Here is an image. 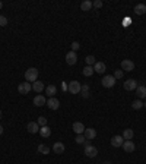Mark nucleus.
<instances>
[{
  "mask_svg": "<svg viewBox=\"0 0 146 164\" xmlns=\"http://www.w3.org/2000/svg\"><path fill=\"white\" fill-rule=\"evenodd\" d=\"M123 149L126 151V152H133V151L136 149V147H134L133 141H124V144H123Z\"/></svg>",
  "mask_w": 146,
  "mask_h": 164,
  "instance_id": "obj_17",
  "label": "nucleus"
},
{
  "mask_svg": "<svg viewBox=\"0 0 146 164\" xmlns=\"http://www.w3.org/2000/svg\"><path fill=\"white\" fill-rule=\"evenodd\" d=\"M133 69H134V63H133V62H131V60H123V62H121V70H126V72H131V70H133Z\"/></svg>",
  "mask_w": 146,
  "mask_h": 164,
  "instance_id": "obj_9",
  "label": "nucleus"
},
{
  "mask_svg": "<svg viewBox=\"0 0 146 164\" xmlns=\"http://www.w3.org/2000/svg\"><path fill=\"white\" fill-rule=\"evenodd\" d=\"M134 13H136V15H145L146 13V5H143V3L136 5V6H134Z\"/></svg>",
  "mask_w": 146,
  "mask_h": 164,
  "instance_id": "obj_18",
  "label": "nucleus"
},
{
  "mask_svg": "<svg viewBox=\"0 0 146 164\" xmlns=\"http://www.w3.org/2000/svg\"><path fill=\"white\" fill-rule=\"evenodd\" d=\"M47 107H48L50 110H57L58 107H60V101H58L57 98L51 97L47 100Z\"/></svg>",
  "mask_w": 146,
  "mask_h": 164,
  "instance_id": "obj_8",
  "label": "nucleus"
},
{
  "mask_svg": "<svg viewBox=\"0 0 146 164\" xmlns=\"http://www.w3.org/2000/svg\"><path fill=\"white\" fill-rule=\"evenodd\" d=\"M36 123H38V126H40V127H43V126H47V119H45V117H43V116H41V117H38V122H36Z\"/></svg>",
  "mask_w": 146,
  "mask_h": 164,
  "instance_id": "obj_30",
  "label": "nucleus"
},
{
  "mask_svg": "<svg viewBox=\"0 0 146 164\" xmlns=\"http://www.w3.org/2000/svg\"><path fill=\"white\" fill-rule=\"evenodd\" d=\"M3 8V3H2V2H0V9Z\"/></svg>",
  "mask_w": 146,
  "mask_h": 164,
  "instance_id": "obj_38",
  "label": "nucleus"
},
{
  "mask_svg": "<svg viewBox=\"0 0 146 164\" xmlns=\"http://www.w3.org/2000/svg\"><path fill=\"white\" fill-rule=\"evenodd\" d=\"M3 134V126H2V125H0V135Z\"/></svg>",
  "mask_w": 146,
  "mask_h": 164,
  "instance_id": "obj_36",
  "label": "nucleus"
},
{
  "mask_svg": "<svg viewBox=\"0 0 146 164\" xmlns=\"http://www.w3.org/2000/svg\"><path fill=\"white\" fill-rule=\"evenodd\" d=\"M136 88H137V82L134 79H127L124 82V90L126 91H134Z\"/></svg>",
  "mask_w": 146,
  "mask_h": 164,
  "instance_id": "obj_10",
  "label": "nucleus"
},
{
  "mask_svg": "<svg viewBox=\"0 0 146 164\" xmlns=\"http://www.w3.org/2000/svg\"><path fill=\"white\" fill-rule=\"evenodd\" d=\"M123 144H124V138L123 136H120V135H116V136H113V138H111V145H113V147H116V148L123 147Z\"/></svg>",
  "mask_w": 146,
  "mask_h": 164,
  "instance_id": "obj_6",
  "label": "nucleus"
},
{
  "mask_svg": "<svg viewBox=\"0 0 146 164\" xmlns=\"http://www.w3.org/2000/svg\"><path fill=\"white\" fill-rule=\"evenodd\" d=\"M95 63H96V59H95L92 54L86 56V66H94Z\"/></svg>",
  "mask_w": 146,
  "mask_h": 164,
  "instance_id": "obj_29",
  "label": "nucleus"
},
{
  "mask_svg": "<svg viewBox=\"0 0 146 164\" xmlns=\"http://www.w3.org/2000/svg\"><path fill=\"white\" fill-rule=\"evenodd\" d=\"M123 75H124V72L118 69V70H116V72H114V75H113V76H114L116 79H121V78H123Z\"/></svg>",
  "mask_w": 146,
  "mask_h": 164,
  "instance_id": "obj_32",
  "label": "nucleus"
},
{
  "mask_svg": "<svg viewBox=\"0 0 146 164\" xmlns=\"http://www.w3.org/2000/svg\"><path fill=\"white\" fill-rule=\"evenodd\" d=\"M25 79L28 82H35L38 81V69L36 67H29L25 72Z\"/></svg>",
  "mask_w": 146,
  "mask_h": 164,
  "instance_id": "obj_1",
  "label": "nucleus"
},
{
  "mask_svg": "<svg viewBox=\"0 0 146 164\" xmlns=\"http://www.w3.org/2000/svg\"><path fill=\"white\" fill-rule=\"evenodd\" d=\"M80 48V44L78 41H73L72 43V52H76V50H79Z\"/></svg>",
  "mask_w": 146,
  "mask_h": 164,
  "instance_id": "obj_35",
  "label": "nucleus"
},
{
  "mask_svg": "<svg viewBox=\"0 0 146 164\" xmlns=\"http://www.w3.org/2000/svg\"><path fill=\"white\" fill-rule=\"evenodd\" d=\"M136 95H137V100H142V98H146V87L143 85H137L136 88Z\"/></svg>",
  "mask_w": 146,
  "mask_h": 164,
  "instance_id": "obj_14",
  "label": "nucleus"
},
{
  "mask_svg": "<svg viewBox=\"0 0 146 164\" xmlns=\"http://www.w3.org/2000/svg\"><path fill=\"white\" fill-rule=\"evenodd\" d=\"M143 107V101L142 100H134L133 103H131V109L133 110H140Z\"/></svg>",
  "mask_w": 146,
  "mask_h": 164,
  "instance_id": "obj_27",
  "label": "nucleus"
},
{
  "mask_svg": "<svg viewBox=\"0 0 146 164\" xmlns=\"http://www.w3.org/2000/svg\"><path fill=\"white\" fill-rule=\"evenodd\" d=\"M45 92H47V95L48 97H54L56 95V92H57V88H56V85H48L47 88H45Z\"/></svg>",
  "mask_w": 146,
  "mask_h": 164,
  "instance_id": "obj_22",
  "label": "nucleus"
},
{
  "mask_svg": "<svg viewBox=\"0 0 146 164\" xmlns=\"http://www.w3.org/2000/svg\"><path fill=\"white\" fill-rule=\"evenodd\" d=\"M76 62H78L76 52H69L67 54H66V63H67V65L73 66V65H76Z\"/></svg>",
  "mask_w": 146,
  "mask_h": 164,
  "instance_id": "obj_5",
  "label": "nucleus"
},
{
  "mask_svg": "<svg viewBox=\"0 0 146 164\" xmlns=\"http://www.w3.org/2000/svg\"><path fill=\"white\" fill-rule=\"evenodd\" d=\"M38 152H41V154H48V152H50V148H48L47 145H44V144H40V145H38Z\"/></svg>",
  "mask_w": 146,
  "mask_h": 164,
  "instance_id": "obj_28",
  "label": "nucleus"
},
{
  "mask_svg": "<svg viewBox=\"0 0 146 164\" xmlns=\"http://www.w3.org/2000/svg\"><path fill=\"white\" fill-rule=\"evenodd\" d=\"M64 149H66V147H64L63 142H56V144L53 145V151H54L56 154H63Z\"/></svg>",
  "mask_w": 146,
  "mask_h": 164,
  "instance_id": "obj_15",
  "label": "nucleus"
},
{
  "mask_svg": "<svg viewBox=\"0 0 146 164\" xmlns=\"http://www.w3.org/2000/svg\"><path fill=\"white\" fill-rule=\"evenodd\" d=\"M83 135H85V138H86V139L92 141V139L96 138V130H95L94 127H86V129H85V132H83Z\"/></svg>",
  "mask_w": 146,
  "mask_h": 164,
  "instance_id": "obj_11",
  "label": "nucleus"
},
{
  "mask_svg": "<svg viewBox=\"0 0 146 164\" xmlns=\"http://www.w3.org/2000/svg\"><path fill=\"white\" fill-rule=\"evenodd\" d=\"M85 155L89 157V158H94V157L98 155V149L95 148L94 145H88V147H85Z\"/></svg>",
  "mask_w": 146,
  "mask_h": 164,
  "instance_id": "obj_7",
  "label": "nucleus"
},
{
  "mask_svg": "<svg viewBox=\"0 0 146 164\" xmlns=\"http://www.w3.org/2000/svg\"><path fill=\"white\" fill-rule=\"evenodd\" d=\"M133 136H134L133 129H124V132H123L124 141H131V139H133Z\"/></svg>",
  "mask_w": 146,
  "mask_h": 164,
  "instance_id": "obj_20",
  "label": "nucleus"
},
{
  "mask_svg": "<svg viewBox=\"0 0 146 164\" xmlns=\"http://www.w3.org/2000/svg\"><path fill=\"white\" fill-rule=\"evenodd\" d=\"M143 107H145V109H146V101H145V104H143Z\"/></svg>",
  "mask_w": 146,
  "mask_h": 164,
  "instance_id": "obj_40",
  "label": "nucleus"
},
{
  "mask_svg": "<svg viewBox=\"0 0 146 164\" xmlns=\"http://www.w3.org/2000/svg\"><path fill=\"white\" fill-rule=\"evenodd\" d=\"M40 135L43 136V138H48L51 135V129L48 126H43V127H40Z\"/></svg>",
  "mask_w": 146,
  "mask_h": 164,
  "instance_id": "obj_23",
  "label": "nucleus"
},
{
  "mask_svg": "<svg viewBox=\"0 0 146 164\" xmlns=\"http://www.w3.org/2000/svg\"><path fill=\"white\" fill-rule=\"evenodd\" d=\"M2 117H3V114H2V110H0V120H2Z\"/></svg>",
  "mask_w": 146,
  "mask_h": 164,
  "instance_id": "obj_37",
  "label": "nucleus"
},
{
  "mask_svg": "<svg viewBox=\"0 0 146 164\" xmlns=\"http://www.w3.org/2000/svg\"><path fill=\"white\" fill-rule=\"evenodd\" d=\"M102 87L104 88H113L114 85H116V78L113 76V75H105L104 78H102Z\"/></svg>",
  "mask_w": 146,
  "mask_h": 164,
  "instance_id": "obj_2",
  "label": "nucleus"
},
{
  "mask_svg": "<svg viewBox=\"0 0 146 164\" xmlns=\"http://www.w3.org/2000/svg\"><path fill=\"white\" fill-rule=\"evenodd\" d=\"M32 90L35 91V92H41V91L44 90V84L43 82H40V81H35V82H32Z\"/></svg>",
  "mask_w": 146,
  "mask_h": 164,
  "instance_id": "obj_21",
  "label": "nucleus"
},
{
  "mask_svg": "<svg viewBox=\"0 0 146 164\" xmlns=\"http://www.w3.org/2000/svg\"><path fill=\"white\" fill-rule=\"evenodd\" d=\"M82 73H83V76H92V75L95 73L94 66H85L83 70H82Z\"/></svg>",
  "mask_w": 146,
  "mask_h": 164,
  "instance_id": "obj_25",
  "label": "nucleus"
},
{
  "mask_svg": "<svg viewBox=\"0 0 146 164\" xmlns=\"http://www.w3.org/2000/svg\"><path fill=\"white\" fill-rule=\"evenodd\" d=\"M94 70L96 73H104L105 72V63H102V62H96L94 65Z\"/></svg>",
  "mask_w": 146,
  "mask_h": 164,
  "instance_id": "obj_19",
  "label": "nucleus"
},
{
  "mask_svg": "<svg viewBox=\"0 0 146 164\" xmlns=\"http://www.w3.org/2000/svg\"><path fill=\"white\" fill-rule=\"evenodd\" d=\"M75 141L78 142V144H85V141H86V138H85V135L82 134V135H78Z\"/></svg>",
  "mask_w": 146,
  "mask_h": 164,
  "instance_id": "obj_31",
  "label": "nucleus"
},
{
  "mask_svg": "<svg viewBox=\"0 0 146 164\" xmlns=\"http://www.w3.org/2000/svg\"><path fill=\"white\" fill-rule=\"evenodd\" d=\"M80 85L78 81H72L69 82V85H67V90H69V92H72V94H79L80 92Z\"/></svg>",
  "mask_w": 146,
  "mask_h": 164,
  "instance_id": "obj_3",
  "label": "nucleus"
},
{
  "mask_svg": "<svg viewBox=\"0 0 146 164\" xmlns=\"http://www.w3.org/2000/svg\"><path fill=\"white\" fill-rule=\"evenodd\" d=\"M6 25H7V18L0 15V27H6Z\"/></svg>",
  "mask_w": 146,
  "mask_h": 164,
  "instance_id": "obj_33",
  "label": "nucleus"
},
{
  "mask_svg": "<svg viewBox=\"0 0 146 164\" xmlns=\"http://www.w3.org/2000/svg\"><path fill=\"white\" fill-rule=\"evenodd\" d=\"M26 129H28L29 134H38L40 132V126H38L36 122H29L28 125H26Z\"/></svg>",
  "mask_w": 146,
  "mask_h": 164,
  "instance_id": "obj_13",
  "label": "nucleus"
},
{
  "mask_svg": "<svg viewBox=\"0 0 146 164\" xmlns=\"http://www.w3.org/2000/svg\"><path fill=\"white\" fill-rule=\"evenodd\" d=\"M80 92H82V97L83 98L89 97V85H88V84L82 85V87H80Z\"/></svg>",
  "mask_w": 146,
  "mask_h": 164,
  "instance_id": "obj_26",
  "label": "nucleus"
},
{
  "mask_svg": "<svg viewBox=\"0 0 146 164\" xmlns=\"http://www.w3.org/2000/svg\"><path fill=\"white\" fill-rule=\"evenodd\" d=\"M102 5H104V3H102V0H95L94 3H92V6H94V8H96V9L102 8Z\"/></svg>",
  "mask_w": 146,
  "mask_h": 164,
  "instance_id": "obj_34",
  "label": "nucleus"
},
{
  "mask_svg": "<svg viewBox=\"0 0 146 164\" xmlns=\"http://www.w3.org/2000/svg\"><path fill=\"white\" fill-rule=\"evenodd\" d=\"M85 129H86V127L83 126V123H80V122H75V123H73V132L76 135H82L85 132Z\"/></svg>",
  "mask_w": 146,
  "mask_h": 164,
  "instance_id": "obj_12",
  "label": "nucleus"
},
{
  "mask_svg": "<svg viewBox=\"0 0 146 164\" xmlns=\"http://www.w3.org/2000/svg\"><path fill=\"white\" fill-rule=\"evenodd\" d=\"M31 90H32V85H31L29 82H22V84H19V87H18V92L22 94V95L28 94Z\"/></svg>",
  "mask_w": 146,
  "mask_h": 164,
  "instance_id": "obj_4",
  "label": "nucleus"
},
{
  "mask_svg": "<svg viewBox=\"0 0 146 164\" xmlns=\"http://www.w3.org/2000/svg\"><path fill=\"white\" fill-rule=\"evenodd\" d=\"M102 164H111V163H109V161H105V163H102Z\"/></svg>",
  "mask_w": 146,
  "mask_h": 164,
  "instance_id": "obj_39",
  "label": "nucleus"
},
{
  "mask_svg": "<svg viewBox=\"0 0 146 164\" xmlns=\"http://www.w3.org/2000/svg\"><path fill=\"white\" fill-rule=\"evenodd\" d=\"M91 8H92V2H89V0H85V2H82V3H80V9H82L83 12L91 10Z\"/></svg>",
  "mask_w": 146,
  "mask_h": 164,
  "instance_id": "obj_24",
  "label": "nucleus"
},
{
  "mask_svg": "<svg viewBox=\"0 0 146 164\" xmlns=\"http://www.w3.org/2000/svg\"><path fill=\"white\" fill-rule=\"evenodd\" d=\"M45 104H47V100H45V97L41 95V94L34 98V105H36V107H41V105H45Z\"/></svg>",
  "mask_w": 146,
  "mask_h": 164,
  "instance_id": "obj_16",
  "label": "nucleus"
}]
</instances>
